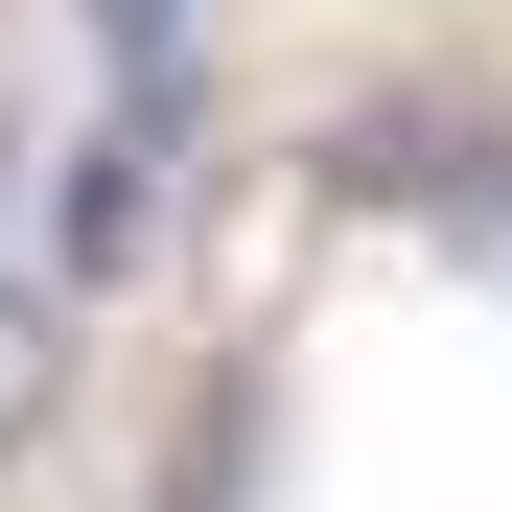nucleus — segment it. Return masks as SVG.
Listing matches in <instances>:
<instances>
[{
	"label": "nucleus",
	"mask_w": 512,
	"mask_h": 512,
	"mask_svg": "<svg viewBox=\"0 0 512 512\" xmlns=\"http://www.w3.org/2000/svg\"><path fill=\"white\" fill-rule=\"evenodd\" d=\"M350 210H396V233H443L466 280H512V140L489 117H350V163H326Z\"/></svg>",
	"instance_id": "obj_1"
},
{
	"label": "nucleus",
	"mask_w": 512,
	"mask_h": 512,
	"mask_svg": "<svg viewBox=\"0 0 512 512\" xmlns=\"http://www.w3.org/2000/svg\"><path fill=\"white\" fill-rule=\"evenodd\" d=\"M163 210H187V117H163V70H140V94L70 140V280H140Z\"/></svg>",
	"instance_id": "obj_2"
},
{
	"label": "nucleus",
	"mask_w": 512,
	"mask_h": 512,
	"mask_svg": "<svg viewBox=\"0 0 512 512\" xmlns=\"http://www.w3.org/2000/svg\"><path fill=\"white\" fill-rule=\"evenodd\" d=\"M47 396H70V280L0 256V443H47Z\"/></svg>",
	"instance_id": "obj_3"
},
{
	"label": "nucleus",
	"mask_w": 512,
	"mask_h": 512,
	"mask_svg": "<svg viewBox=\"0 0 512 512\" xmlns=\"http://www.w3.org/2000/svg\"><path fill=\"white\" fill-rule=\"evenodd\" d=\"M94 47H117V70H163V47H187V0H94Z\"/></svg>",
	"instance_id": "obj_4"
},
{
	"label": "nucleus",
	"mask_w": 512,
	"mask_h": 512,
	"mask_svg": "<svg viewBox=\"0 0 512 512\" xmlns=\"http://www.w3.org/2000/svg\"><path fill=\"white\" fill-rule=\"evenodd\" d=\"M0 163H24V94H0Z\"/></svg>",
	"instance_id": "obj_5"
}]
</instances>
